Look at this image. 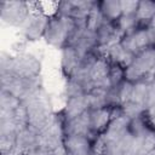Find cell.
<instances>
[{
  "instance_id": "obj_12",
  "label": "cell",
  "mask_w": 155,
  "mask_h": 155,
  "mask_svg": "<svg viewBox=\"0 0 155 155\" xmlns=\"http://www.w3.org/2000/svg\"><path fill=\"white\" fill-rule=\"evenodd\" d=\"M87 110H90L87 96L80 94V96H75V97L67 99L65 105L62 111V115H63L64 121H68V120L80 116L81 114H84Z\"/></svg>"
},
{
  "instance_id": "obj_5",
  "label": "cell",
  "mask_w": 155,
  "mask_h": 155,
  "mask_svg": "<svg viewBox=\"0 0 155 155\" xmlns=\"http://www.w3.org/2000/svg\"><path fill=\"white\" fill-rule=\"evenodd\" d=\"M40 70L41 63L36 56L27 52L13 56L11 73L21 78H35L40 75Z\"/></svg>"
},
{
  "instance_id": "obj_13",
  "label": "cell",
  "mask_w": 155,
  "mask_h": 155,
  "mask_svg": "<svg viewBox=\"0 0 155 155\" xmlns=\"http://www.w3.org/2000/svg\"><path fill=\"white\" fill-rule=\"evenodd\" d=\"M38 147H39V132H36L29 126L18 131L16 149H18L24 154H28L29 151H31Z\"/></svg>"
},
{
  "instance_id": "obj_6",
  "label": "cell",
  "mask_w": 155,
  "mask_h": 155,
  "mask_svg": "<svg viewBox=\"0 0 155 155\" xmlns=\"http://www.w3.org/2000/svg\"><path fill=\"white\" fill-rule=\"evenodd\" d=\"M120 44L122 45L125 50L131 52L133 56L138 54L139 52H142L143 50L148 47H151V42H150L147 27H139L134 31L130 34H125Z\"/></svg>"
},
{
  "instance_id": "obj_30",
  "label": "cell",
  "mask_w": 155,
  "mask_h": 155,
  "mask_svg": "<svg viewBox=\"0 0 155 155\" xmlns=\"http://www.w3.org/2000/svg\"><path fill=\"white\" fill-rule=\"evenodd\" d=\"M17 133L15 134H0V150L1 155H6L16 149Z\"/></svg>"
},
{
  "instance_id": "obj_37",
  "label": "cell",
  "mask_w": 155,
  "mask_h": 155,
  "mask_svg": "<svg viewBox=\"0 0 155 155\" xmlns=\"http://www.w3.org/2000/svg\"><path fill=\"white\" fill-rule=\"evenodd\" d=\"M6 155H27V154H24V153L19 151L18 149H15V150H12L11 153H8V154H6Z\"/></svg>"
},
{
  "instance_id": "obj_22",
  "label": "cell",
  "mask_w": 155,
  "mask_h": 155,
  "mask_svg": "<svg viewBox=\"0 0 155 155\" xmlns=\"http://www.w3.org/2000/svg\"><path fill=\"white\" fill-rule=\"evenodd\" d=\"M149 127L150 126H149L147 116L142 115V116H138V117H134V119L130 120L128 132L134 137H142Z\"/></svg>"
},
{
  "instance_id": "obj_36",
  "label": "cell",
  "mask_w": 155,
  "mask_h": 155,
  "mask_svg": "<svg viewBox=\"0 0 155 155\" xmlns=\"http://www.w3.org/2000/svg\"><path fill=\"white\" fill-rule=\"evenodd\" d=\"M52 155H68V154H67L64 147H61V148L56 149L54 151H52Z\"/></svg>"
},
{
  "instance_id": "obj_29",
  "label": "cell",
  "mask_w": 155,
  "mask_h": 155,
  "mask_svg": "<svg viewBox=\"0 0 155 155\" xmlns=\"http://www.w3.org/2000/svg\"><path fill=\"white\" fill-rule=\"evenodd\" d=\"M80 94H86L85 90L82 88V86L75 81L74 79L71 78H68V81L64 86V97L68 99V98H71V97H75V96H80Z\"/></svg>"
},
{
  "instance_id": "obj_31",
  "label": "cell",
  "mask_w": 155,
  "mask_h": 155,
  "mask_svg": "<svg viewBox=\"0 0 155 155\" xmlns=\"http://www.w3.org/2000/svg\"><path fill=\"white\" fill-rule=\"evenodd\" d=\"M109 80H110L111 87L121 84L125 80V68H122L119 64H111L110 71H109Z\"/></svg>"
},
{
  "instance_id": "obj_27",
  "label": "cell",
  "mask_w": 155,
  "mask_h": 155,
  "mask_svg": "<svg viewBox=\"0 0 155 155\" xmlns=\"http://www.w3.org/2000/svg\"><path fill=\"white\" fill-rule=\"evenodd\" d=\"M13 120L17 125L18 131H21L22 128L28 127L29 125V117H28V110H27V105L24 102H22L15 110H13Z\"/></svg>"
},
{
  "instance_id": "obj_33",
  "label": "cell",
  "mask_w": 155,
  "mask_h": 155,
  "mask_svg": "<svg viewBox=\"0 0 155 155\" xmlns=\"http://www.w3.org/2000/svg\"><path fill=\"white\" fill-rule=\"evenodd\" d=\"M121 11L122 15H134L138 8L139 1L137 0H121Z\"/></svg>"
},
{
  "instance_id": "obj_28",
  "label": "cell",
  "mask_w": 155,
  "mask_h": 155,
  "mask_svg": "<svg viewBox=\"0 0 155 155\" xmlns=\"http://www.w3.org/2000/svg\"><path fill=\"white\" fill-rule=\"evenodd\" d=\"M38 8L39 12L47 18L56 17L58 15V7H59V1H38Z\"/></svg>"
},
{
  "instance_id": "obj_15",
  "label": "cell",
  "mask_w": 155,
  "mask_h": 155,
  "mask_svg": "<svg viewBox=\"0 0 155 155\" xmlns=\"http://www.w3.org/2000/svg\"><path fill=\"white\" fill-rule=\"evenodd\" d=\"M111 121L110 108H99V109H90V125L91 130L98 134H102L108 125Z\"/></svg>"
},
{
  "instance_id": "obj_19",
  "label": "cell",
  "mask_w": 155,
  "mask_h": 155,
  "mask_svg": "<svg viewBox=\"0 0 155 155\" xmlns=\"http://www.w3.org/2000/svg\"><path fill=\"white\" fill-rule=\"evenodd\" d=\"M154 15H155V1H151V0L139 1L138 8L136 12V16L139 23H145L147 25Z\"/></svg>"
},
{
  "instance_id": "obj_7",
  "label": "cell",
  "mask_w": 155,
  "mask_h": 155,
  "mask_svg": "<svg viewBox=\"0 0 155 155\" xmlns=\"http://www.w3.org/2000/svg\"><path fill=\"white\" fill-rule=\"evenodd\" d=\"M111 63L107 57H98L94 64L90 70V78L94 85V87H101L109 90L111 87L109 80V71H110Z\"/></svg>"
},
{
  "instance_id": "obj_35",
  "label": "cell",
  "mask_w": 155,
  "mask_h": 155,
  "mask_svg": "<svg viewBox=\"0 0 155 155\" xmlns=\"http://www.w3.org/2000/svg\"><path fill=\"white\" fill-rule=\"evenodd\" d=\"M27 155H52V151H50L47 149H44L41 147H38V148L33 149L31 151H29Z\"/></svg>"
},
{
  "instance_id": "obj_20",
  "label": "cell",
  "mask_w": 155,
  "mask_h": 155,
  "mask_svg": "<svg viewBox=\"0 0 155 155\" xmlns=\"http://www.w3.org/2000/svg\"><path fill=\"white\" fill-rule=\"evenodd\" d=\"M107 22V19L104 18V16L102 15L101 12V8H99V2L96 1L93 7L91 8L88 16H87V29L92 30V31H97L104 23Z\"/></svg>"
},
{
  "instance_id": "obj_3",
  "label": "cell",
  "mask_w": 155,
  "mask_h": 155,
  "mask_svg": "<svg viewBox=\"0 0 155 155\" xmlns=\"http://www.w3.org/2000/svg\"><path fill=\"white\" fill-rule=\"evenodd\" d=\"M63 125V115H53L48 126L39 133V147L50 151H54L56 149L63 147V142L65 138Z\"/></svg>"
},
{
  "instance_id": "obj_10",
  "label": "cell",
  "mask_w": 155,
  "mask_h": 155,
  "mask_svg": "<svg viewBox=\"0 0 155 155\" xmlns=\"http://www.w3.org/2000/svg\"><path fill=\"white\" fill-rule=\"evenodd\" d=\"M125 34L117 28L116 23L114 22H105L98 30H97V36H98V46L102 47H109L114 44H117L121 41L122 36Z\"/></svg>"
},
{
  "instance_id": "obj_32",
  "label": "cell",
  "mask_w": 155,
  "mask_h": 155,
  "mask_svg": "<svg viewBox=\"0 0 155 155\" xmlns=\"http://www.w3.org/2000/svg\"><path fill=\"white\" fill-rule=\"evenodd\" d=\"M132 93H133V84L132 82L124 80L121 84H119V97H120L121 105L132 99Z\"/></svg>"
},
{
  "instance_id": "obj_34",
  "label": "cell",
  "mask_w": 155,
  "mask_h": 155,
  "mask_svg": "<svg viewBox=\"0 0 155 155\" xmlns=\"http://www.w3.org/2000/svg\"><path fill=\"white\" fill-rule=\"evenodd\" d=\"M145 116L148 119V122L149 125L155 128V104H153L151 107H149L147 110H145Z\"/></svg>"
},
{
  "instance_id": "obj_16",
  "label": "cell",
  "mask_w": 155,
  "mask_h": 155,
  "mask_svg": "<svg viewBox=\"0 0 155 155\" xmlns=\"http://www.w3.org/2000/svg\"><path fill=\"white\" fill-rule=\"evenodd\" d=\"M81 58L79 57L78 52L75 51V48L73 46H65L62 48V57H61V67L63 73L70 78L75 70L79 67Z\"/></svg>"
},
{
  "instance_id": "obj_8",
  "label": "cell",
  "mask_w": 155,
  "mask_h": 155,
  "mask_svg": "<svg viewBox=\"0 0 155 155\" xmlns=\"http://www.w3.org/2000/svg\"><path fill=\"white\" fill-rule=\"evenodd\" d=\"M50 18L46 16L38 13V15H29L25 23L22 25V30L24 34V38L27 40H38L41 36H44L47 22Z\"/></svg>"
},
{
  "instance_id": "obj_23",
  "label": "cell",
  "mask_w": 155,
  "mask_h": 155,
  "mask_svg": "<svg viewBox=\"0 0 155 155\" xmlns=\"http://www.w3.org/2000/svg\"><path fill=\"white\" fill-rule=\"evenodd\" d=\"M149 86L150 84L145 80H140L133 84V93H132V101L142 104L144 107L147 97H148V92H149Z\"/></svg>"
},
{
  "instance_id": "obj_21",
  "label": "cell",
  "mask_w": 155,
  "mask_h": 155,
  "mask_svg": "<svg viewBox=\"0 0 155 155\" xmlns=\"http://www.w3.org/2000/svg\"><path fill=\"white\" fill-rule=\"evenodd\" d=\"M116 25L117 28L124 33V34H130L132 31H134L139 24L138 19H137V16L136 13L134 15H122L116 22Z\"/></svg>"
},
{
  "instance_id": "obj_2",
  "label": "cell",
  "mask_w": 155,
  "mask_h": 155,
  "mask_svg": "<svg viewBox=\"0 0 155 155\" xmlns=\"http://www.w3.org/2000/svg\"><path fill=\"white\" fill-rule=\"evenodd\" d=\"M0 82L1 91L10 92L11 94L19 98L22 102L25 101L40 87H42L40 75L35 78H21L11 71L0 73Z\"/></svg>"
},
{
  "instance_id": "obj_17",
  "label": "cell",
  "mask_w": 155,
  "mask_h": 155,
  "mask_svg": "<svg viewBox=\"0 0 155 155\" xmlns=\"http://www.w3.org/2000/svg\"><path fill=\"white\" fill-rule=\"evenodd\" d=\"M99 8L102 15L108 22H116L121 16V4L119 0H104L99 1Z\"/></svg>"
},
{
  "instance_id": "obj_38",
  "label": "cell",
  "mask_w": 155,
  "mask_h": 155,
  "mask_svg": "<svg viewBox=\"0 0 155 155\" xmlns=\"http://www.w3.org/2000/svg\"><path fill=\"white\" fill-rule=\"evenodd\" d=\"M143 155H155V150H153L150 153H147V154H143Z\"/></svg>"
},
{
  "instance_id": "obj_25",
  "label": "cell",
  "mask_w": 155,
  "mask_h": 155,
  "mask_svg": "<svg viewBox=\"0 0 155 155\" xmlns=\"http://www.w3.org/2000/svg\"><path fill=\"white\" fill-rule=\"evenodd\" d=\"M22 101L16 96L11 94L10 92L1 91L0 93V111H13Z\"/></svg>"
},
{
  "instance_id": "obj_18",
  "label": "cell",
  "mask_w": 155,
  "mask_h": 155,
  "mask_svg": "<svg viewBox=\"0 0 155 155\" xmlns=\"http://www.w3.org/2000/svg\"><path fill=\"white\" fill-rule=\"evenodd\" d=\"M107 93L108 90L101 87H93L86 96L90 109H99L107 107Z\"/></svg>"
},
{
  "instance_id": "obj_4",
  "label": "cell",
  "mask_w": 155,
  "mask_h": 155,
  "mask_svg": "<svg viewBox=\"0 0 155 155\" xmlns=\"http://www.w3.org/2000/svg\"><path fill=\"white\" fill-rule=\"evenodd\" d=\"M0 12L1 21L5 24L19 28H22L30 15L27 1H1Z\"/></svg>"
},
{
  "instance_id": "obj_24",
  "label": "cell",
  "mask_w": 155,
  "mask_h": 155,
  "mask_svg": "<svg viewBox=\"0 0 155 155\" xmlns=\"http://www.w3.org/2000/svg\"><path fill=\"white\" fill-rule=\"evenodd\" d=\"M153 150H155V128L149 127L140 137V148L138 155H143Z\"/></svg>"
},
{
  "instance_id": "obj_9",
  "label": "cell",
  "mask_w": 155,
  "mask_h": 155,
  "mask_svg": "<svg viewBox=\"0 0 155 155\" xmlns=\"http://www.w3.org/2000/svg\"><path fill=\"white\" fill-rule=\"evenodd\" d=\"M65 136H88L92 131L90 125V110L85 111L78 117L64 121L63 125Z\"/></svg>"
},
{
  "instance_id": "obj_14",
  "label": "cell",
  "mask_w": 155,
  "mask_h": 155,
  "mask_svg": "<svg viewBox=\"0 0 155 155\" xmlns=\"http://www.w3.org/2000/svg\"><path fill=\"white\" fill-rule=\"evenodd\" d=\"M73 47L75 48V51L78 52V54H79L80 58H82L87 53L94 51L98 47L97 31H92V30H90V29L86 28L85 31L80 35V38L75 41V44L73 45Z\"/></svg>"
},
{
  "instance_id": "obj_11",
  "label": "cell",
  "mask_w": 155,
  "mask_h": 155,
  "mask_svg": "<svg viewBox=\"0 0 155 155\" xmlns=\"http://www.w3.org/2000/svg\"><path fill=\"white\" fill-rule=\"evenodd\" d=\"M63 147L68 155H90L92 142L86 136H65Z\"/></svg>"
},
{
  "instance_id": "obj_1",
  "label": "cell",
  "mask_w": 155,
  "mask_h": 155,
  "mask_svg": "<svg viewBox=\"0 0 155 155\" xmlns=\"http://www.w3.org/2000/svg\"><path fill=\"white\" fill-rule=\"evenodd\" d=\"M23 102L25 103L28 110V117H29L28 126L40 133L44 128L48 126V124L53 117L52 103L48 93L42 87H40L38 91H35Z\"/></svg>"
},
{
  "instance_id": "obj_26",
  "label": "cell",
  "mask_w": 155,
  "mask_h": 155,
  "mask_svg": "<svg viewBox=\"0 0 155 155\" xmlns=\"http://www.w3.org/2000/svg\"><path fill=\"white\" fill-rule=\"evenodd\" d=\"M121 109H122L124 115L126 117H128L130 120H132L134 117H138V116H142V115L145 114V108L142 104H139V103H137V102H134L132 99L126 102V103H124L121 105Z\"/></svg>"
}]
</instances>
